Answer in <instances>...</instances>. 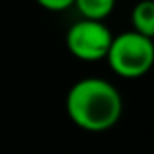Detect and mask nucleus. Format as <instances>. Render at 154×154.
<instances>
[{
	"mask_svg": "<svg viewBox=\"0 0 154 154\" xmlns=\"http://www.w3.org/2000/svg\"><path fill=\"white\" fill-rule=\"evenodd\" d=\"M69 120L87 132H105L112 129L123 112L120 91L103 78H82L71 85L65 96Z\"/></svg>",
	"mask_w": 154,
	"mask_h": 154,
	"instance_id": "1",
	"label": "nucleus"
},
{
	"mask_svg": "<svg viewBox=\"0 0 154 154\" xmlns=\"http://www.w3.org/2000/svg\"><path fill=\"white\" fill-rule=\"evenodd\" d=\"M105 60L112 72L122 78H140L154 65V38L134 29L120 33L114 36Z\"/></svg>",
	"mask_w": 154,
	"mask_h": 154,
	"instance_id": "2",
	"label": "nucleus"
},
{
	"mask_svg": "<svg viewBox=\"0 0 154 154\" xmlns=\"http://www.w3.org/2000/svg\"><path fill=\"white\" fill-rule=\"evenodd\" d=\"M112 40L114 35L103 24V20H93L84 17L82 20L74 22L65 35V45L69 53L82 62L105 60Z\"/></svg>",
	"mask_w": 154,
	"mask_h": 154,
	"instance_id": "3",
	"label": "nucleus"
},
{
	"mask_svg": "<svg viewBox=\"0 0 154 154\" xmlns=\"http://www.w3.org/2000/svg\"><path fill=\"white\" fill-rule=\"evenodd\" d=\"M132 29L154 38V0H141L132 8L131 13Z\"/></svg>",
	"mask_w": 154,
	"mask_h": 154,
	"instance_id": "4",
	"label": "nucleus"
},
{
	"mask_svg": "<svg viewBox=\"0 0 154 154\" xmlns=\"http://www.w3.org/2000/svg\"><path fill=\"white\" fill-rule=\"evenodd\" d=\"M116 0H74V8L84 18L93 20H105L112 9Z\"/></svg>",
	"mask_w": 154,
	"mask_h": 154,
	"instance_id": "5",
	"label": "nucleus"
},
{
	"mask_svg": "<svg viewBox=\"0 0 154 154\" xmlns=\"http://www.w3.org/2000/svg\"><path fill=\"white\" fill-rule=\"evenodd\" d=\"M35 2L47 11H63L74 6V0H35Z\"/></svg>",
	"mask_w": 154,
	"mask_h": 154,
	"instance_id": "6",
	"label": "nucleus"
}]
</instances>
